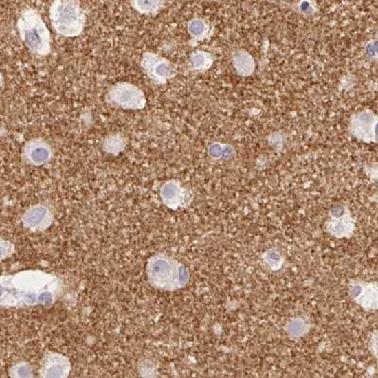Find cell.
Segmentation results:
<instances>
[{"label": "cell", "mask_w": 378, "mask_h": 378, "mask_svg": "<svg viewBox=\"0 0 378 378\" xmlns=\"http://www.w3.org/2000/svg\"><path fill=\"white\" fill-rule=\"evenodd\" d=\"M52 214L47 206L38 204L32 206L27 211L24 216V223L27 226L32 227V229L47 228L52 223Z\"/></svg>", "instance_id": "cell-12"}, {"label": "cell", "mask_w": 378, "mask_h": 378, "mask_svg": "<svg viewBox=\"0 0 378 378\" xmlns=\"http://www.w3.org/2000/svg\"><path fill=\"white\" fill-rule=\"evenodd\" d=\"M208 155L214 160L219 159H228L234 153V148L228 144L213 143L208 147Z\"/></svg>", "instance_id": "cell-19"}, {"label": "cell", "mask_w": 378, "mask_h": 378, "mask_svg": "<svg viewBox=\"0 0 378 378\" xmlns=\"http://www.w3.org/2000/svg\"><path fill=\"white\" fill-rule=\"evenodd\" d=\"M348 128L357 140L365 143L377 142V117L372 111L363 110L355 113Z\"/></svg>", "instance_id": "cell-6"}, {"label": "cell", "mask_w": 378, "mask_h": 378, "mask_svg": "<svg viewBox=\"0 0 378 378\" xmlns=\"http://www.w3.org/2000/svg\"><path fill=\"white\" fill-rule=\"evenodd\" d=\"M295 7L301 14L313 15L317 12V6L315 2H299V3L295 4Z\"/></svg>", "instance_id": "cell-22"}, {"label": "cell", "mask_w": 378, "mask_h": 378, "mask_svg": "<svg viewBox=\"0 0 378 378\" xmlns=\"http://www.w3.org/2000/svg\"><path fill=\"white\" fill-rule=\"evenodd\" d=\"M140 65L148 79L156 85H166L177 74V68L171 60L155 52L143 53Z\"/></svg>", "instance_id": "cell-5"}, {"label": "cell", "mask_w": 378, "mask_h": 378, "mask_svg": "<svg viewBox=\"0 0 378 378\" xmlns=\"http://www.w3.org/2000/svg\"><path fill=\"white\" fill-rule=\"evenodd\" d=\"M70 372V363L65 357L52 354L45 357L42 365L40 378H67Z\"/></svg>", "instance_id": "cell-11"}, {"label": "cell", "mask_w": 378, "mask_h": 378, "mask_svg": "<svg viewBox=\"0 0 378 378\" xmlns=\"http://www.w3.org/2000/svg\"><path fill=\"white\" fill-rule=\"evenodd\" d=\"M2 83V77L1 75H0V85H1Z\"/></svg>", "instance_id": "cell-24"}, {"label": "cell", "mask_w": 378, "mask_h": 378, "mask_svg": "<svg viewBox=\"0 0 378 378\" xmlns=\"http://www.w3.org/2000/svg\"><path fill=\"white\" fill-rule=\"evenodd\" d=\"M233 67L241 77H249L256 70L254 57L244 49L236 50L233 54Z\"/></svg>", "instance_id": "cell-13"}, {"label": "cell", "mask_w": 378, "mask_h": 378, "mask_svg": "<svg viewBox=\"0 0 378 378\" xmlns=\"http://www.w3.org/2000/svg\"><path fill=\"white\" fill-rule=\"evenodd\" d=\"M23 157L30 165L40 166L45 165L53 157L52 146L42 138L27 141L23 148Z\"/></svg>", "instance_id": "cell-10"}, {"label": "cell", "mask_w": 378, "mask_h": 378, "mask_svg": "<svg viewBox=\"0 0 378 378\" xmlns=\"http://www.w3.org/2000/svg\"><path fill=\"white\" fill-rule=\"evenodd\" d=\"M160 196L163 203L168 208H186L192 201V194L180 181L170 180L161 186Z\"/></svg>", "instance_id": "cell-9"}, {"label": "cell", "mask_w": 378, "mask_h": 378, "mask_svg": "<svg viewBox=\"0 0 378 378\" xmlns=\"http://www.w3.org/2000/svg\"><path fill=\"white\" fill-rule=\"evenodd\" d=\"M131 6L140 14L156 15L165 7L166 2L159 0H135L130 2Z\"/></svg>", "instance_id": "cell-16"}, {"label": "cell", "mask_w": 378, "mask_h": 378, "mask_svg": "<svg viewBox=\"0 0 378 378\" xmlns=\"http://www.w3.org/2000/svg\"><path fill=\"white\" fill-rule=\"evenodd\" d=\"M20 38L32 54L47 56L52 52V34L36 10H25L17 20Z\"/></svg>", "instance_id": "cell-1"}, {"label": "cell", "mask_w": 378, "mask_h": 378, "mask_svg": "<svg viewBox=\"0 0 378 378\" xmlns=\"http://www.w3.org/2000/svg\"><path fill=\"white\" fill-rule=\"evenodd\" d=\"M366 54L370 59H377V44H375V42H370L367 45Z\"/></svg>", "instance_id": "cell-23"}, {"label": "cell", "mask_w": 378, "mask_h": 378, "mask_svg": "<svg viewBox=\"0 0 378 378\" xmlns=\"http://www.w3.org/2000/svg\"><path fill=\"white\" fill-rule=\"evenodd\" d=\"M12 378H34L29 365L19 364L12 370Z\"/></svg>", "instance_id": "cell-21"}, {"label": "cell", "mask_w": 378, "mask_h": 378, "mask_svg": "<svg viewBox=\"0 0 378 378\" xmlns=\"http://www.w3.org/2000/svg\"><path fill=\"white\" fill-rule=\"evenodd\" d=\"M190 274L188 269L166 256H157L151 258L148 265V279L158 289L165 291H177L188 285Z\"/></svg>", "instance_id": "cell-3"}, {"label": "cell", "mask_w": 378, "mask_h": 378, "mask_svg": "<svg viewBox=\"0 0 378 378\" xmlns=\"http://www.w3.org/2000/svg\"><path fill=\"white\" fill-rule=\"evenodd\" d=\"M326 231L337 238H351L355 229L354 219L349 208L344 205L335 206L329 212Z\"/></svg>", "instance_id": "cell-7"}, {"label": "cell", "mask_w": 378, "mask_h": 378, "mask_svg": "<svg viewBox=\"0 0 378 378\" xmlns=\"http://www.w3.org/2000/svg\"><path fill=\"white\" fill-rule=\"evenodd\" d=\"M125 147V138L120 133L107 136L102 144V148L105 153L113 155H120V153L124 151Z\"/></svg>", "instance_id": "cell-18"}, {"label": "cell", "mask_w": 378, "mask_h": 378, "mask_svg": "<svg viewBox=\"0 0 378 378\" xmlns=\"http://www.w3.org/2000/svg\"><path fill=\"white\" fill-rule=\"evenodd\" d=\"M52 29L63 37L80 36L87 25V14L76 0H56L49 7Z\"/></svg>", "instance_id": "cell-2"}, {"label": "cell", "mask_w": 378, "mask_h": 378, "mask_svg": "<svg viewBox=\"0 0 378 378\" xmlns=\"http://www.w3.org/2000/svg\"><path fill=\"white\" fill-rule=\"evenodd\" d=\"M214 59L211 53L204 50H196L189 57V67L196 72H205L210 69Z\"/></svg>", "instance_id": "cell-15"}, {"label": "cell", "mask_w": 378, "mask_h": 378, "mask_svg": "<svg viewBox=\"0 0 378 378\" xmlns=\"http://www.w3.org/2000/svg\"><path fill=\"white\" fill-rule=\"evenodd\" d=\"M310 324L304 318H294L286 325V332L292 339H299L309 331Z\"/></svg>", "instance_id": "cell-17"}, {"label": "cell", "mask_w": 378, "mask_h": 378, "mask_svg": "<svg viewBox=\"0 0 378 378\" xmlns=\"http://www.w3.org/2000/svg\"><path fill=\"white\" fill-rule=\"evenodd\" d=\"M188 32L191 39L195 42L204 41L212 36V27L210 23L203 19H191L188 23Z\"/></svg>", "instance_id": "cell-14"}, {"label": "cell", "mask_w": 378, "mask_h": 378, "mask_svg": "<svg viewBox=\"0 0 378 378\" xmlns=\"http://www.w3.org/2000/svg\"><path fill=\"white\" fill-rule=\"evenodd\" d=\"M107 102L125 110H142L147 105V98L143 91L133 83L127 82L112 85L108 90Z\"/></svg>", "instance_id": "cell-4"}, {"label": "cell", "mask_w": 378, "mask_h": 378, "mask_svg": "<svg viewBox=\"0 0 378 378\" xmlns=\"http://www.w3.org/2000/svg\"><path fill=\"white\" fill-rule=\"evenodd\" d=\"M350 298L366 311L377 309V284L375 282L354 281L348 287Z\"/></svg>", "instance_id": "cell-8"}, {"label": "cell", "mask_w": 378, "mask_h": 378, "mask_svg": "<svg viewBox=\"0 0 378 378\" xmlns=\"http://www.w3.org/2000/svg\"><path fill=\"white\" fill-rule=\"evenodd\" d=\"M262 260H263L266 268L271 269V271H278L283 266L285 259L283 254L280 253L279 251L271 249L263 254Z\"/></svg>", "instance_id": "cell-20"}]
</instances>
